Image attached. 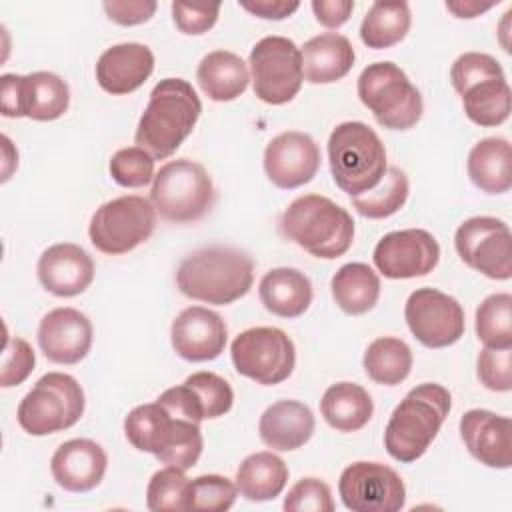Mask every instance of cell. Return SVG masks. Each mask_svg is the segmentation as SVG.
Segmentation results:
<instances>
[{
  "label": "cell",
  "mask_w": 512,
  "mask_h": 512,
  "mask_svg": "<svg viewBox=\"0 0 512 512\" xmlns=\"http://www.w3.org/2000/svg\"><path fill=\"white\" fill-rule=\"evenodd\" d=\"M494 6V2H476V0H458V2H446V10H450L456 18H476L484 12H488Z\"/></svg>",
  "instance_id": "f907efd6"
},
{
  "label": "cell",
  "mask_w": 512,
  "mask_h": 512,
  "mask_svg": "<svg viewBox=\"0 0 512 512\" xmlns=\"http://www.w3.org/2000/svg\"><path fill=\"white\" fill-rule=\"evenodd\" d=\"M372 260L378 272L390 280L418 278L436 268L440 246L428 230H394L378 240Z\"/></svg>",
  "instance_id": "e0dca14e"
},
{
  "label": "cell",
  "mask_w": 512,
  "mask_h": 512,
  "mask_svg": "<svg viewBox=\"0 0 512 512\" xmlns=\"http://www.w3.org/2000/svg\"><path fill=\"white\" fill-rule=\"evenodd\" d=\"M196 394L202 412H204V420H212L218 416H224L232 404H234V390L228 384V380H224L222 376L214 374V372H194L184 380Z\"/></svg>",
  "instance_id": "60d3db41"
},
{
  "label": "cell",
  "mask_w": 512,
  "mask_h": 512,
  "mask_svg": "<svg viewBox=\"0 0 512 512\" xmlns=\"http://www.w3.org/2000/svg\"><path fill=\"white\" fill-rule=\"evenodd\" d=\"M234 370L262 386L284 382L296 364L292 338L276 326H254L240 332L230 344Z\"/></svg>",
  "instance_id": "7c38bea8"
},
{
  "label": "cell",
  "mask_w": 512,
  "mask_h": 512,
  "mask_svg": "<svg viewBox=\"0 0 512 512\" xmlns=\"http://www.w3.org/2000/svg\"><path fill=\"white\" fill-rule=\"evenodd\" d=\"M0 110L6 118H32L38 122L58 120L70 106V88L54 72L2 74Z\"/></svg>",
  "instance_id": "4fadbf2b"
},
{
  "label": "cell",
  "mask_w": 512,
  "mask_h": 512,
  "mask_svg": "<svg viewBox=\"0 0 512 512\" xmlns=\"http://www.w3.org/2000/svg\"><path fill=\"white\" fill-rule=\"evenodd\" d=\"M472 184L486 194H504L512 188V148L502 136L476 142L466 162Z\"/></svg>",
  "instance_id": "83f0119b"
},
{
  "label": "cell",
  "mask_w": 512,
  "mask_h": 512,
  "mask_svg": "<svg viewBox=\"0 0 512 512\" xmlns=\"http://www.w3.org/2000/svg\"><path fill=\"white\" fill-rule=\"evenodd\" d=\"M280 232L324 260L344 256L354 240V220L346 208L322 194H304L288 204L280 218Z\"/></svg>",
  "instance_id": "5b68a950"
},
{
  "label": "cell",
  "mask_w": 512,
  "mask_h": 512,
  "mask_svg": "<svg viewBox=\"0 0 512 512\" xmlns=\"http://www.w3.org/2000/svg\"><path fill=\"white\" fill-rule=\"evenodd\" d=\"M254 96L266 104L280 106L294 100L304 82L302 52L286 36H264L248 58Z\"/></svg>",
  "instance_id": "8fae6325"
},
{
  "label": "cell",
  "mask_w": 512,
  "mask_h": 512,
  "mask_svg": "<svg viewBox=\"0 0 512 512\" xmlns=\"http://www.w3.org/2000/svg\"><path fill=\"white\" fill-rule=\"evenodd\" d=\"M404 320L412 336L426 348L452 346L466 330L462 304L436 288L414 290L406 300Z\"/></svg>",
  "instance_id": "2e32d148"
},
{
  "label": "cell",
  "mask_w": 512,
  "mask_h": 512,
  "mask_svg": "<svg viewBox=\"0 0 512 512\" xmlns=\"http://www.w3.org/2000/svg\"><path fill=\"white\" fill-rule=\"evenodd\" d=\"M452 408L450 392L436 382L414 386L394 408L384 428L386 452L402 464L426 454Z\"/></svg>",
  "instance_id": "3957f363"
},
{
  "label": "cell",
  "mask_w": 512,
  "mask_h": 512,
  "mask_svg": "<svg viewBox=\"0 0 512 512\" xmlns=\"http://www.w3.org/2000/svg\"><path fill=\"white\" fill-rule=\"evenodd\" d=\"M476 374L484 388L508 392L512 388V348H482L476 360Z\"/></svg>",
  "instance_id": "f6af8a7d"
},
{
  "label": "cell",
  "mask_w": 512,
  "mask_h": 512,
  "mask_svg": "<svg viewBox=\"0 0 512 512\" xmlns=\"http://www.w3.org/2000/svg\"><path fill=\"white\" fill-rule=\"evenodd\" d=\"M288 482L286 462L268 450L248 454L236 470L238 494L250 502L274 500Z\"/></svg>",
  "instance_id": "4dcf8cb0"
},
{
  "label": "cell",
  "mask_w": 512,
  "mask_h": 512,
  "mask_svg": "<svg viewBox=\"0 0 512 512\" xmlns=\"http://www.w3.org/2000/svg\"><path fill=\"white\" fill-rule=\"evenodd\" d=\"M460 438L468 452L484 466L506 470L512 464V420L508 416L472 408L460 418Z\"/></svg>",
  "instance_id": "44dd1931"
},
{
  "label": "cell",
  "mask_w": 512,
  "mask_h": 512,
  "mask_svg": "<svg viewBox=\"0 0 512 512\" xmlns=\"http://www.w3.org/2000/svg\"><path fill=\"white\" fill-rule=\"evenodd\" d=\"M474 328L486 348H512V296L508 292L486 296L476 308Z\"/></svg>",
  "instance_id": "8d00e7d4"
},
{
  "label": "cell",
  "mask_w": 512,
  "mask_h": 512,
  "mask_svg": "<svg viewBox=\"0 0 512 512\" xmlns=\"http://www.w3.org/2000/svg\"><path fill=\"white\" fill-rule=\"evenodd\" d=\"M356 90L360 102L388 130H408L422 118V94L394 62L368 64L358 76Z\"/></svg>",
  "instance_id": "52a82bcc"
},
{
  "label": "cell",
  "mask_w": 512,
  "mask_h": 512,
  "mask_svg": "<svg viewBox=\"0 0 512 512\" xmlns=\"http://www.w3.org/2000/svg\"><path fill=\"white\" fill-rule=\"evenodd\" d=\"M172 20L176 28L182 34L188 36H198L208 32L220 14V4H186V2H172L170 4Z\"/></svg>",
  "instance_id": "bcb514c9"
},
{
  "label": "cell",
  "mask_w": 512,
  "mask_h": 512,
  "mask_svg": "<svg viewBox=\"0 0 512 512\" xmlns=\"http://www.w3.org/2000/svg\"><path fill=\"white\" fill-rule=\"evenodd\" d=\"M412 350L396 336H380L372 340L364 352L362 366L370 380L382 386L404 382L412 370Z\"/></svg>",
  "instance_id": "e575fe53"
},
{
  "label": "cell",
  "mask_w": 512,
  "mask_h": 512,
  "mask_svg": "<svg viewBox=\"0 0 512 512\" xmlns=\"http://www.w3.org/2000/svg\"><path fill=\"white\" fill-rule=\"evenodd\" d=\"M254 260L232 246H208L190 252L176 270L178 290L198 302L226 306L248 294Z\"/></svg>",
  "instance_id": "7a4b0ae2"
},
{
  "label": "cell",
  "mask_w": 512,
  "mask_h": 512,
  "mask_svg": "<svg viewBox=\"0 0 512 512\" xmlns=\"http://www.w3.org/2000/svg\"><path fill=\"white\" fill-rule=\"evenodd\" d=\"M38 346L42 354L54 364H78L92 348L90 318L70 306L54 308L42 316L38 324Z\"/></svg>",
  "instance_id": "d6986e66"
},
{
  "label": "cell",
  "mask_w": 512,
  "mask_h": 512,
  "mask_svg": "<svg viewBox=\"0 0 512 512\" xmlns=\"http://www.w3.org/2000/svg\"><path fill=\"white\" fill-rule=\"evenodd\" d=\"M200 114L202 102L194 86L184 78H164L150 92L134 142L154 160L170 158L192 134Z\"/></svg>",
  "instance_id": "6da1fadb"
},
{
  "label": "cell",
  "mask_w": 512,
  "mask_h": 512,
  "mask_svg": "<svg viewBox=\"0 0 512 512\" xmlns=\"http://www.w3.org/2000/svg\"><path fill=\"white\" fill-rule=\"evenodd\" d=\"M320 160V148L314 138L298 130L280 132L264 148V172L282 190L308 184L318 174Z\"/></svg>",
  "instance_id": "ac0fdd59"
},
{
  "label": "cell",
  "mask_w": 512,
  "mask_h": 512,
  "mask_svg": "<svg viewBox=\"0 0 512 512\" xmlns=\"http://www.w3.org/2000/svg\"><path fill=\"white\" fill-rule=\"evenodd\" d=\"M156 228V210L150 200L126 194L104 202L90 218L88 236L96 250L120 256L146 242Z\"/></svg>",
  "instance_id": "30bf717a"
},
{
  "label": "cell",
  "mask_w": 512,
  "mask_h": 512,
  "mask_svg": "<svg viewBox=\"0 0 512 512\" xmlns=\"http://www.w3.org/2000/svg\"><path fill=\"white\" fill-rule=\"evenodd\" d=\"M108 456L104 448L90 438H72L62 442L50 458L54 482L68 492H90L106 474Z\"/></svg>",
  "instance_id": "603a6c76"
},
{
  "label": "cell",
  "mask_w": 512,
  "mask_h": 512,
  "mask_svg": "<svg viewBox=\"0 0 512 512\" xmlns=\"http://www.w3.org/2000/svg\"><path fill=\"white\" fill-rule=\"evenodd\" d=\"M410 182L404 170L388 166L382 180L368 192L352 198V208L370 220H382L396 214L408 200Z\"/></svg>",
  "instance_id": "d590c367"
},
{
  "label": "cell",
  "mask_w": 512,
  "mask_h": 512,
  "mask_svg": "<svg viewBox=\"0 0 512 512\" xmlns=\"http://www.w3.org/2000/svg\"><path fill=\"white\" fill-rule=\"evenodd\" d=\"M412 24L408 2H374L362 18L360 40L374 50L400 44Z\"/></svg>",
  "instance_id": "d6a6232c"
},
{
  "label": "cell",
  "mask_w": 512,
  "mask_h": 512,
  "mask_svg": "<svg viewBox=\"0 0 512 512\" xmlns=\"http://www.w3.org/2000/svg\"><path fill=\"white\" fill-rule=\"evenodd\" d=\"M462 108L470 122L492 128L508 120L512 110V90L504 78H486L472 84L462 94Z\"/></svg>",
  "instance_id": "836d02e7"
},
{
  "label": "cell",
  "mask_w": 512,
  "mask_h": 512,
  "mask_svg": "<svg viewBox=\"0 0 512 512\" xmlns=\"http://www.w3.org/2000/svg\"><path fill=\"white\" fill-rule=\"evenodd\" d=\"M238 4L252 16L264 20H284L300 8V2L296 0H240Z\"/></svg>",
  "instance_id": "681fc988"
},
{
  "label": "cell",
  "mask_w": 512,
  "mask_h": 512,
  "mask_svg": "<svg viewBox=\"0 0 512 512\" xmlns=\"http://www.w3.org/2000/svg\"><path fill=\"white\" fill-rule=\"evenodd\" d=\"M300 52L304 78L310 84H332L342 80L356 60L350 40L338 32H324L310 38Z\"/></svg>",
  "instance_id": "484cf974"
},
{
  "label": "cell",
  "mask_w": 512,
  "mask_h": 512,
  "mask_svg": "<svg viewBox=\"0 0 512 512\" xmlns=\"http://www.w3.org/2000/svg\"><path fill=\"white\" fill-rule=\"evenodd\" d=\"M338 494L352 512H398L406 504L404 480L382 462L348 464L340 474Z\"/></svg>",
  "instance_id": "9a60e30c"
},
{
  "label": "cell",
  "mask_w": 512,
  "mask_h": 512,
  "mask_svg": "<svg viewBox=\"0 0 512 512\" xmlns=\"http://www.w3.org/2000/svg\"><path fill=\"white\" fill-rule=\"evenodd\" d=\"M152 72L154 54L140 42H122L106 48L94 68L98 86L112 96H124L138 90Z\"/></svg>",
  "instance_id": "cb8c5ba5"
},
{
  "label": "cell",
  "mask_w": 512,
  "mask_h": 512,
  "mask_svg": "<svg viewBox=\"0 0 512 512\" xmlns=\"http://www.w3.org/2000/svg\"><path fill=\"white\" fill-rule=\"evenodd\" d=\"M314 414L298 400H278L270 404L258 422L260 440L278 452L302 448L314 434Z\"/></svg>",
  "instance_id": "d4e9b609"
},
{
  "label": "cell",
  "mask_w": 512,
  "mask_h": 512,
  "mask_svg": "<svg viewBox=\"0 0 512 512\" xmlns=\"http://www.w3.org/2000/svg\"><path fill=\"white\" fill-rule=\"evenodd\" d=\"M238 496L236 482L220 474H202L190 480L188 506L194 512H226L234 506Z\"/></svg>",
  "instance_id": "f35d334b"
},
{
  "label": "cell",
  "mask_w": 512,
  "mask_h": 512,
  "mask_svg": "<svg viewBox=\"0 0 512 512\" xmlns=\"http://www.w3.org/2000/svg\"><path fill=\"white\" fill-rule=\"evenodd\" d=\"M486 78H504L502 64L490 54L464 52L450 66V82L458 94Z\"/></svg>",
  "instance_id": "b9f144b4"
},
{
  "label": "cell",
  "mask_w": 512,
  "mask_h": 512,
  "mask_svg": "<svg viewBox=\"0 0 512 512\" xmlns=\"http://www.w3.org/2000/svg\"><path fill=\"white\" fill-rule=\"evenodd\" d=\"M328 164L336 186L354 198L382 180L388 168L386 148L368 124L348 120L330 132Z\"/></svg>",
  "instance_id": "8992f818"
},
{
  "label": "cell",
  "mask_w": 512,
  "mask_h": 512,
  "mask_svg": "<svg viewBox=\"0 0 512 512\" xmlns=\"http://www.w3.org/2000/svg\"><path fill=\"white\" fill-rule=\"evenodd\" d=\"M154 158L140 146L120 148L112 154L108 170L112 180L122 188H142L154 180Z\"/></svg>",
  "instance_id": "ab89813d"
},
{
  "label": "cell",
  "mask_w": 512,
  "mask_h": 512,
  "mask_svg": "<svg viewBox=\"0 0 512 512\" xmlns=\"http://www.w3.org/2000/svg\"><path fill=\"white\" fill-rule=\"evenodd\" d=\"M106 16L120 26H138L148 22L158 4L154 0H106L102 4Z\"/></svg>",
  "instance_id": "7dc6e473"
},
{
  "label": "cell",
  "mask_w": 512,
  "mask_h": 512,
  "mask_svg": "<svg viewBox=\"0 0 512 512\" xmlns=\"http://www.w3.org/2000/svg\"><path fill=\"white\" fill-rule=\"evenodd\" d=\"M320 414L338 432H358L370 422L374 402L360 384L336 382L322 394Z\"/></svg>",
  "instance_id": "f546056e"
},
{
  "label": "cell",
  "mask_w": 512,
  "mask_h": 512,
  "mask_svg": "<svg viewBox=\"0 0 512 512\" xmlns=\"http://www.w3.org/2000/svg\"><path fill=\"white\" fill-rule=\"evenodd\" d=\"M84 390L64 372L44 374L20 400L16 420L30 436H48L72 428L84 414Z\"/></svg>",
  "instance_id": "9c48e42d"
},
{
  "label": "cell",
  "mask_w": 512,
  "mask_h": 512,
  "mask_svg": "<svg viewBox=\"0 0 512 512\" xmlns=\"http://www.w3.org/2000/svg\"><path fill=\"white\" fill-rule=\"evenodd\" d=\"M310 278L288 266L268 270L258 284V296L262 306L280 318H298L312 304Z\"/></svg>",
  "instance_id": "4316f807"
},
{
  "label": "cell",
  "mask_w": 512,
  "mask_h": 512,
  "mask_svg": "<svg viewBox=\"0 0 512 512\" xmlns=\"http://www.w3.org/2000/svg\"><path fill=\"white\" fill-rule=\"evenodd\" d=\"M354 10L352 0H314L312 12L316 20L326 28H340L348 22Z\"/></svg>",
  "instance_id": "c3c4849f"
},
{
  "label": "cell",
  "mask_w": 512,
  "mask_h": 512,
  "mask_svg": "<svg viewBox=\"0 0 512 512\" xmlns=\"http://www.w3.org/2000/svg\"><path fill=\"white\" fill-rule=\"evenodd\" d=\"M286 512H332L334 500L330 486L314 476L300 478L284 496Z\"/></svg>",
  "instance_id": "7bdbcfd3"
},
{
  "label": "cell",
  "mask_w": 512,
  "mask_h": 512,
  "mask_svg": "<svg viewBox=\"0 0 512 512\" xmlns=\"http://www.w3.org/2000/svg\"><path fill=\"white\" fill-rule=\"evenodd\" d=\"M36 274L44 290L58 298H72L90 288L94 280V262L82 246L58 242L40 254Z\"/></svg>",
  "instance_id": "7402d4cb"
},
{
  "label": "cell",
  "mask_w": 512,
  "mask_h": 512,
  "mask_svg": "<svg viewBox=\"0 0 512 512\" xmlns=\"http://www.w3.org/2000/svg\"><path fill=\"white\" fill-rule=\"evenodd\" d=\"M332 298L350 316L370 312L380 298V278L364 262H348L336 270L330 282Z\"/></svg>",
  "instance_id": "1f68e13d"
},
{
  "label": "cell",
  "mask_w": 512,
  "mask_h": 512,
  "mask_svg": "<svg viewBox=\"0 0 512 512\" xmlns=\"http://www.w3.org/2000/svg\"><path fill=\"white\" fill-rule=\"evenodd\" d=\"M124 434L136 450L184 472L196 466L204 448L200 424L168 412L158 400L132 408L124 418Z\"/></svg>",
  "instance_id": "277c9868"
},
{
  "label": "cell",
  "mask_w": 512,
  "mask_h": 512,
  "mask_svg": "<svg viewBox=\"0 0 512 512\" xmlns=\"http://www.w3.org/2000/svg\"><path fill=\"white\" fill-rule=\"evenodd\" d=\"M36 354L32 346L18 336H6L4 338V350H2V370H0V386L12 388L22 384L34 370Z\"/></svg>",
  "instance_id": "ee69618b"
},
{
  "label": "cell",
  "mask_w": 512,
  "mask_h": 512,
  "mask_svg": "<svg viewBox=\"0 0 512 512\" xmlns=\"http://www.w3.org/2000/svg\"><path fill=\"white\" fill-rule=\"evenodd\" d=\"M190 478L176 466L156 470L146 486V506L152 512H176L188 506Z\"/></svg>",
  "instance_id": "74e56055"
},
{
  "label": "cell",
  "mask_w": 512,
  "mask_h": 512,
  "mask_svg": "<svg viewBox=\"0 0 512 512\" xmlns=\"http://www.w3.org/2000/svg\"><path fill=\"white\" fill-rule=\"evenodd\" d=\"M170 342L182 360L208 362L224 352L228 328L218 312L204 306H188L172 320Z\"/></svg>",
  "instance_id": "ffe728a7"
},
{
  "label": "cell",
  "mask_w": 512,
  "mask_h": 512,
  "mask_svg": "<svg viewBox=\"0 0 512 512\" xmlns=\"http://www.w3.org/2000/svg\"><path fill=\"white\" fill-rule=\"evenodd\" d=\"M460 260L492 280L512 276V234L504 220L494 216H472L454 234Z\"/></svg>",
  "instance_id": "5bb4252c"
},
{
  "label": "cell",
  "mask_w": 512,
  "mask_h": 512,
  "mask_svg": "<svg viewBox=\"0 0 512 512\" xmlns=\"http://www.w3.org/2000/svg\"><path fill=\"white\" fill-rule=\"evenodd\" d=\"M200 90L214 102H232L242 96L250 82L248 64L230 50L208 52L196 70Z\"/></svg>",
  "instance_id": "f1b7e54d"
},
{
  "label": "cell",
  "mask_w": 512,
  "mask_h": 512,
  "mask_svg": "<svg viewBox=\"0 0 512 512\" xmlns=\"http://www.w3.org/2000/svg\"><path fill=\"white\" fill-rule=\"evenodd\" d=\"M150 202L156 214L168 222H196L214 204V184L200 162L176 158L156 172Z\"/></svg>",
  "instance_id": "ba28073f"
}]
</instances>
